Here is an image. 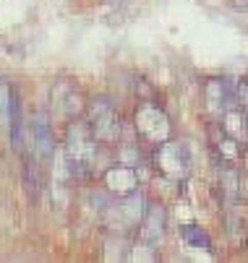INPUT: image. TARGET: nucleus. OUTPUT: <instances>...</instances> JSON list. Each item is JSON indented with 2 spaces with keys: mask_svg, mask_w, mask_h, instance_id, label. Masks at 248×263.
<instances>
[{
  "mask_svg": "<svg viewBox=\"0 0 248 263\" xmlns=\"http://www.w3.org/2000/svg\"><path fill=\"white\" fill-rule=\"evenodd\" d=\"M94 164H97V138L92 136V130L84 120H74L65 133V148H63L60 167L68 180L86 182L94 175Z\"/></svg>",
  "mask_w": 248,
  "mask_h": 263,
  "instance_id": "1",
  "label": "nucleus"
},
{
  "mask_svg": "<svg viewBox=\"0 0 248 263\" xmlns=\"http://www.w3.org/2000/svg\"><path fill=\"white\" fill-rule=\"evenodd\" d=\"M84 118H86L84 123L89 125L97 143H115L123 138V118H120L118 107L113 104V99H108V97L89 99Z\"/></svg>",
  "mask_w": 248,
  "mask_h": 263,
  "instance_id": "2",
  "label": "nucleus"
},
{
  "mask_svg": "<svg viewBox=\"0 0 248 263\" xmlns=\"http://www.w3.org/2000/svg\"><path fill=\"white\" fill-rule=\"evenodd\" d=\"M29 154L34 157L45 170L50 167L52 157H55V141H52V128H50V118L45 112H34L26 123V136H24V152L21 157Z\"/></svg>",
  "mask_w": 248,
  "mask_h": 263,
  "instance_id": "3",
  "label": "nucleus"
},
{
  "mask_svg": "<svg viewBox=\"0 0 248 263\" xmlns=\"http://www.w3.org/2000/svg\"><path fill=\"white\" fill-rule=\"evenodd\" d=\"M133 128L141 136V141L147 143H162L172 136V123L167 118V112L157 102H141L133 112Z\"/></svg>",
  "mask_w": 248,
  "mask_h": 263,
  "instance_id": "4",
  "label": "nucleus"
},
{
  "mask_svg": "<svg viewBox=\"0 0 248 263\" xmlns=\"http://www.w3.org/2000/svg\"><path fill=\"white\" fill-rule=\"evenodd\" d=\"M154 167L170 177V180H186L193 170V157H191V148L183 141H162L157 143V152H154Z\"/></svg>",
  "mask_w": 248,
  "mask_h": 263,
  "instance_id": "5",
  "label": "nucleus"
},
{
  "mask_svg": "<svg viewBox=\"0 0 248 263\" xmlns=\"http://www.w3.org/2000/svg\"><path fill=\"white\" fill-rule=\"evenodd\" d=\"M144 209H147V201L138 196V191L128 193V196H120V201H110L108 209H104V219L113 230L118 232H126V230H133L138 227L141 216H144Z\"/></svg>",
  "mask_w": 248,
  "mask_h": 263,
  "instance_id": "6",
  "label": "nucleus"
},
{
  "mask_svg": "<svg viewBox=\"0 0 248 263\" xmlns=\"http://www.w3.org/2000/svg\"><path fill=\"white\" fill-rule=\"evenodd\" d=\"M204 104L206 112L215 120H220L227 109H233L238 104V94H235V81L230 79H211L204 86Z\"/></svg>",
  "mask_w": 248,
  "mask_h": 263,
  "instance_id": "7",
  "label": "nucleus"
},
{
  "mask_svg": "<svg viewBox=\"0 0 248 263\" xmlns=\"http://www.w3.org/2000/svg\"><path fill=\"white\" fill-rule=\"evenodd\" d=\"M50 99H52V109L60 112V115H65V118H70V120H79L84 115V109H86V102H84L81 89L70 79L58 81V86L52 89Z\"/></svg>",
  "mask_w": 248,
  "mask_h": 263,
  "instance_id": "8",
  "label": "nucleus"
},
{
  "mask_svg": "<svg viewBox=\"0 0 248 263\" xmlns=\"http://www.w3.org/2000/svg\"><path fill=\"white\" fill-rule=\"evenodd\" d=\"M167 232V214L160 203H147L144 216L138 221V242L144 248H157Z\"/></svg>",
  "mask_w": 248,
  "mask_h": 263,
  "instance_id": "9",
  "label": "nucleus"
},
{
  "mask_svg": "<svg viewBox=\"0 0 248 263\" xmlns=\"http://www.w3.org/2000/svg\"><path fill=\"white\" fill-rule=\"evenodd\" d=\"M102 185L110 196H128L133 191H138V175L131 164H113L104 170L102 175Z\"/></svg>",
  "mask_w": 248,
  "mask_h": 263,
  "instance_id": "10",
  "label": "nucleus"
},
{
  "mask_svg": "<svg viewBox=\"0 0 248 263\" xmlns=\"http://www.w3.org/2000/svg\"><path fill=\"white\" fill-rule=\"evenodd\" d=\"M8 128H11V146L21 157L24 152V136H26V120H24V102L16 89H11V102H8Z\"/></svg>",
  "mask_w": 248,
  "mask_h": 263,
  "instance_id": "11",
  "label": "nucleus"
},
{
  "mask_svg": "<svg viewBox=\"0 0 248 263\" xmlns=\"http://www.w3.org/2000/svg\"><path fill=\"white\" fill-rule=\"evenodd\" d=\"M215 146H217V154H222V159H227V162L240 157V141L233 138V136H227L222 128H220V133L215 136Z\"/></svg>",
  "mask_w": 248,
  "mask_h": 263,
  "instance_id": "12",
  "label": "nucleus"
},
{
  "mask_svg": "<svg viewBox=\"0 0 248 263\" xmlns=\"http://www.w3.org/2000/svg\"><path fill=\"white\" fill-rule=\"evenodd\" d=\"M220 182H222V196H225L227 201H235V198H238V193H240L238 172H235V170H230V167H225V170H222V175H220Z\"/></svg>",
  "mask_w": 248,
  "mask_h": 263,
  "instance_id": "13",
  "label": "nucleus"
},
{
  "mask_svg": "<svg viewBox=\"0 0 248 263\" xmlns=\"http://www.w3.org/2000/svg\"><path fill=\"white\" fill-rule=\"evenodd\" d=\"M183 240L188 242V245H193V248H204V250H209L211 248V240H209V235L201 230V227H196V224H188V227H183Z\"/></svg>",
  "mask_w": 248,
  "mask_h": 263,
  "instance_id": "14",
  "label": "nucleus"
},
{
  "mask_svg": "<svg viewBox=\"0 0 248 263\" xmlns=\"http://www.w3.org/2000/svg\"><path fill=\"white\" fill-rule=\"evenodd\" d=\"M230 3H233L238 11H248V0H230Z\"/></svg>",
  "mask_w": 248,
  "mask_h": 263,
  "instance_id": "15",
  "label": "nucleus"
}]
</instances>
